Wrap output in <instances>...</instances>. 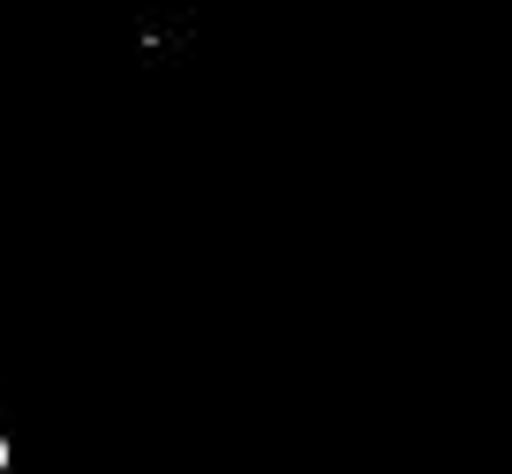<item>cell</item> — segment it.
Wrapping results in <instances>:
<instances>
[{"mask_svg": "<svg viewBox=\"0 0 512 474\" xmlns=\"http://www.w3.org/2000/svg\"><path fill=\"white\" fill-rule=\"evenodd\" d=\"M0 474H8V437H0Z\"/></svg>", "mask_w": 512, "mask_h": 474, "instance_id": "cell-1", "label": "cell"}]
</instances>
